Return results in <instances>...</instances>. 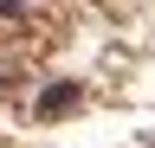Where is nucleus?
I'll list each match as a JSON object with an SVG mask.
<instances>
[{
	"label": "nucleus",
	"mask_w": 155,
	"mask_h": 148,
	"mask_svg": "<svg viewBox=\"0 0 155 148\" xmlns=\"http://www.w3.org/2000/svg\"><path fill=\"white\" fill-rule=\"evenodd\" d=\"M78 103V84H52L45 97H39V116H58V109H71Z\"/></svg>",
	"instance_id": "obj_1"
},
{
	"label": "nucleus",
	"mask_w": 155,
	"mask_h": 148,
	"mask_svg": "<svg viewBox=\"0 0 155 148\" xmlns=\"http://www.w3.org/2000/svg\"><path fill=\"white\" fill-rule=\"evenodd\" d=\"M0 13H7V20H19V13H26V0H0Z\"/></svg>",
	"instance_id": "obj_2"
}]
</instances>
